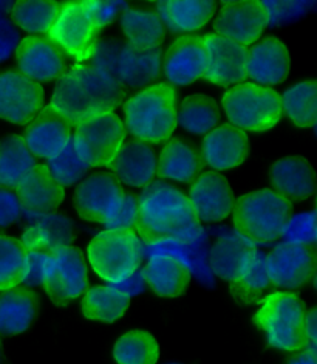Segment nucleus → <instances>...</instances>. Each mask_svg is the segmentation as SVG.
<instances>
[{
    "label": "nucleus",
    "instance_id": "nucleus-47",
    "mask_svg": "<svg viewBox=\"0 0 317 364\" xmlns=\"http://www.w3.org/2000/svg\"><path fill=\"white\" fill-rule=\"evenodd\" d=\"M13 5H14V4H8V2H0V17H2V14L8 13V11H10V13H11V10H13Z\"/></svg>",
    "mask_w": 317,
    "mask_h": 364
},
{
    "label": "nucleus",
    "instance_id": "nucleus-42",
    "mask_svg": "<svg viewBox=\"0 0 317 364\" xmlns=\"http://www.w3.org/2000/svg\"><path fill=\"white\" fill-rule=\"evenodd\" d=\"M138 220V198L126 194L111 219L106 223V230H130L133 231Z\"/></svg>",
    "mask_w": 317,
    "mask_h": 364
},
{
    "label": "nucleus",
    "instance_id": "nucleus-40",
    "mask_svg": "<svg viewBox=\"0 0 317 364\" xmlns=\"http://www.w3.org/2000/svg\"><path fill=\"white\" fill-rule=\"evenodd\" d=\"M47 168L51 172V176H53L64 188L78 183L90 169L87 164L82 161L78 152L74 151L72 140L56 155V157L50 160Z\"/></svg>",
    "mask_w": 317,
    "mask_h": 364
},
{
    "label": "nucleus",
    "instance_id": "nucleus-3",
    "mask_svg": "<svg viewBox=\"0 0 317 364\" xmlns=\"http://www.w3.org/2000/svg\"><path fill=\"white\" fill-rule=\"evenodd\" d=\"M126 132L136 141L161 144L170 140L177 127V92L158 82L136 92L124 102Z\"/></svg>",
    "mask_w": 317,
    "mask_h": 364
},
{
    "label": "nucleus",
    "instance_id": "nucleus-24",
    "mask_svg": "<svg viewBox=\"0 0 317 364\" xmlns=\"http://www.w3.org/2000/svg\"><path fill=\"white\" fill-rule=\"evenodd\" d=\"M162 68V51L160 47L124 46L116 53V81L126 87L140 89L155 81Z\"/></svg>",
    "mask_w": 317,
    "mask_h": 364
},
{
    "label": "nucleus",
    "instance_id": "nucleus-11",
    "mask_svg": "<svg viewBox=\"0 0 317 364\" xmlns=\"http://www.w3.org/2000/svg\"><path fill=\"white\" fill-rule=\"evenodd\" d=\"M268 25L267 5L259 0H240L220 5L212 33L250 48L260 41Z\"/></svg>",
    "mask_w": 317,
    "mask_h": 364
},
{
    "label": "nucleus",
    "instance_id": "nucleus-27",
    "mask_svg": "<svg viewBox=\"0 0 317 364\" xmlns=\"http://www.w3.org/2000/svg\"><path fill=\"white\" fill-rule=\"evenodd\" d=\"M145 282L150 291L162 299L183 296L191 284V270L172 256H155L145 265Z\"/></svg>",
    "mask_w": 317,
    "mask_h": 364
},
{
    "label": "nucleus",
    "instance_id": "nucleus-18",
    "mask_svg": "<svg viewBox=\"0 0 317 364\" xmlns=\"http://www.w3.org/2000/svg\"><path fill=\"white\" fill-rule=\"evenodd\" d=\"M14 56L17 72L39 84L57 81L67 70L65 55L45 36L22 38Z\"/></svg>",
    "mask_w": 317,
    "mask_h": 364
},
{
    "label": "nucleus",
    "instance_id": "nucleus-37",
    "mask_svg": "<svg viewBox=\"0 0 317 364\" xmlns=\"http://www.w3.org/2000/svg\"><path fill=\"white\" fill-rule=\"evenodd\" d=\"M218 107L216 101L203 95L186 98L177 109V124L192 135H206L218 126Z\"/></svg>",
    "mask_w": 317,
    "mask_h": 364
},
{
    "label": "nucleus",
    "instance_id": "nucleus-14",
    "mask_svg": "<svg viewBox=\"0 0 317 364\" xmlns=\"http://www.w3.org/2000/svg\"><path fill=\"white\" fill-rule=\"evenodd\" d=\"M314 268L313 248L297 242H282L267 256L269 284L285 291L297 290L310 282L314 276Z\"/></svg>",
    "mask_w": 317,
    "mask_h": 364
},
{
    "label": "nucleus",
    "instance_id": "nucleus-12",
    "mask_svg": "<svg viewBox=\"0 0 317 364\" xmlns=\"http://www.w3.org/2000/svg\"><path fill=\"white\" fill-rule=\"evenodd\" d=\"M44 109V87L17 70L0 73V119L28 126Z\"/></svg>",
    "mask_w": 317,
    "mask_h": 364
},
{
    "label": "nucleus",
    "instance_id": "nucleus-32",
    "mask_svg": "<svg viewBox=\"0 0 317 364\" xmlns=\"http://www.w3.org/2000/svg\"><path fill=\"white\" fill-rule=\"evenodd\" d=\"M74 230L72 222L62 215L47 214L23 230L21 244L27 251L50 253L56 248L72 245Z\"/></svg>",
    "mask_w": 317,
    "mask_h": 364
},
{
    "label": "nucleus",
    "instance_id": "nucleus-13",
    "mask_svg": "<svg viewBox=\"0 0 317 364\" xmlns=\"http://www.w3.org/2000/svg\"><path fill=\"white\" fill-rule=\"evenodd\" d=\"M124 196L121 183L113 176L98 172L82 178L76 186L74 210L82 220L106 227Z\"/></svg>",
    "mask_w": 317,
    "mask_h": 364
},
{
    "label": "nucleus",
    "instance_id": "nucleus-38",
    "mask_svg": "<svg viewBox=\"0 0 317 364\" xmlns=\"http://www.w3.org/2000/svg\"><path fill=\"white\" fill-rule=\"evenodd\" d=\"M61 6L57 2H17L11 10L13 23L30 36H47Z\"/></svg>",
    "mask_w": 317,
    "mask_h": 364
},
{
    "label": "nucleus",
    "instance_id": "nucleus-29",
    "mask_svg": "<svg viewBox=\"0 0 317 364\" xmlns=\"http://www.w3.org/2000/svg\"><path fill=\"white\" fill-rule=\"evenodd\" d=\"M130 306V294L111 285H91L81 296V314L85 319L99 324H113L121 319Z\"/></svg>",
    "mask_w": 317,
    "mask_h": 364
},
{
    "label": "nucleus",
    "instance_id": "nucleus-46",
    "mask_svg": "<svg viewBox=\"0 0 317 364\" xmlns=\"http://www.w3.org/2000/svg\"><path fill=\"white\" fill-rule=\"evenodd\" d=\"M288 364H317L316 353H311L308 350H302L299 353H294L293 358L288 361Z\"/></svg>",
    "mask_w": 317,
    "mask_h": 364
},
{
    "label": "nucleus",
    "instance_id": "nucleus-20",
    "mask_svg": "<svg viewBox=\"0 0 317 364\" xmlns=\"http://www.w3.org/2000/svg\"><path fill=\"white\" fill-rule=\"evenodd\" d=\"M289 51L276 36L263 38L248 48L246 77L254 84L271 87L284 82L289 73Z\"/></svg>",
    "mask_w": 317,
    "mask_h": 364
},
{
    "label": "nucleus",
    "instance_id": "nucleus-45",
    "mask_svg": "<svg viewBox=\"0 0 317 364\" xmlns=\"http://www.w3.org/2000/svg\"><path fill=\"white\" fill-rule=\"evenodd\" d=\"M304 331H305V340H306L305 350L316 353V311H314V309L306 310Z\"/></svg>",
    "mask_w": 317,
    "mask_h": 364
},
{
    "label": "nucleus",
    "instance_id": "nucleus-7",
    "mask_svg": "<svg viewBox=\"0 0 317 364\" xmlns=\"http://www.w3.org/2000/svg\"><path fill=\"white\" fill-rule=\"evenodd\" d=\"M141 244L135 231L106 230L87 245V261L101 279L118 284L128 279L141 264Z\"/></svg>",
    "mask_w": 317,
    "mask_h": 364
},
{
    "label": "nucleus",
    "instance_id": "nucleus-5",
    "mask_svg": "<svg viewBox=\"0 0 317 364\" xmlns=\"http://www.w3.org/2000/svg\"><path fill=\"white\" fill-rule=\"evenodd\" d=\"M293 213V205L276 191L263 188L235 198L233 219L235 230L257 244L277 240Z\"/></svg>",
    "mask_w": 317,
    "mask_h": 364
},
{
    "label": "nucleus",
    "instance_id": "nucleus-16",
    "mask_svg": "<svg viewBox=\"0 0 317 364\" xmlns=\"http://www.w3.org/2000/svg\"><path fill=\"white\" fill-rule=\"evenodd\" d=\"M208 53L203 36L187 34L177 38L162 55V72L172 87H186L203 80Z\"/></svg>",
    "mask_w": 317,
    "mask_h": 364
},
{
    "label": "nucleus",
    "instance_id": "nucleus-35",
    "mask_svg": "<svg viewBox=\"0 0 317 364\" xmlns=\"http://www.w3.org/2000/svg\"><path fill=\"white\" fill-rule=\"evenodd\" d=\"M119 22L128 46L160 47L161 41L165 39V25L155 11L127 8Z\"/></svg>",
    "mask_w": 317,
    "mask_h": 364
},
{
    "label": "nucleus",
    "instance_id": "nucleus-22",
    "mask_svg": "<svg viewBox=\"0 0 317 364\" xmlns=\"http://www.w3.org/2000/svg\"><path fill=\"white\" fill-rule=\"evenodd\" d=\"M269 183L272 191L287 200H310L316 191L314 169L311 163L299 155L279 159L269 168Z\"/></svg>",
    "mask_w": 317,
    "mask_h": 364
},
{
    "label": "nucleus",
    "instance_id": "nucleus-25",
    "mask_svg": "<svg viewBox=\"0 0 317 364\" xmlns=\"http://www.w3.org/2000/svg\"><path fill=\"white\" fill-rule=\"evenodd\" d=\"M115 178L126 186L144 188L157 176V155L141 141H124L110 166Z\"/></svg>",
    "mask_w": 317,
    "mask_h": 364
},
{
    "label": "nucleus",
    "instance_id": "nucleus-26",
    "mask_svg": "<svg viewBox=\"0 0 317 364\" xmlns=\"http://www.w3.org/2000/svg\"><path fill=\"white\" fill-rule=\"evenodd\" d=\"M268 287L271 284L267 272V256L260 250L246 247L233 279L229 281L230 293L240 304L252 306L262 301Z\"/></svg>",
    "mask_w": 317,
    "mask_h": 364
},
{
    "label": "nucleus",
    "instance_id": "nucleus-21",
    "mask_svg": "<svg viewBox=\"0 0 317 364\" xmlns=\"http://www.w3.org/2000/svg\"><path fill=\"white\" fill-rule=\"evenodd\" d=\"M72 136L73 127L47 106L28 126H25L22 135L23 143L33 157L42 160L56 157L70 143Z\"/></svg>",
    "mask_w": 317,
    "mask_h": 364
},
{
    "label": "nucleus",
    "instance_id": "nucleus-34",
    "mask_svg": "<svg viewBox=\"0 0 317 364\" xmlns=\"http://www.w3.org/2000/svg\"><path fill=\"white\" fill-rule=\"evenodd\" d=\"M160 353L157 338L143 328L119 335L111 348L115 364H158Z\"/></svg>",
    "mask_w": 317,
    "mask_h": 364
},
{
    "label": "nucleus",
    "instance_id": "nucleus-10",
    "mask_svg": "<svg viewBox=\"0 0 317 364\" xmlns=\"http://www.w3.org/2000/svg\"><path fill=\"white\" fill-rule=\"evenodd\" d=\"M126 127L115 112L81 121L73 127L72 143L89 168L110 166L126 141Z\"/></svg>",
    "mask_w": 317,
    "mask_h": 364
},
{
    "label": "nucleus",
    "instance_id": "nucleus-41",
    "mask_svg": "<svg viewBox=\"0 0 317 364\" xmlns=\"http://www.w3.org/2000/svg\"><path fill=\"white\" fill-rule=\"evenodd\" d=\"M246 247L240 245L238 242L233 240H223L212 251V264L216 272L220 273L223 277H226L228 282L233 279V276L237 270L240 257L243 255V250Z\"/></svg>",
    "mask_w": 317,
    "mask_h": 364
},
{
    "label": "nucleus",
    "instance_id": "nucleus-39",
    "mask_svg": "<svg viewBox=\"0 0 317 364\" xmlns=\"http://www.w3.org/2000/svg\"><path fill=\"white\" fill-rule=\"evenodd\" d=\"M25 256L27 250L19 239L0 232V293L22 284Z\"/></svg>",
    "mask_w": 317,
    "mask_h": 364
},
{
    "label": "nucleus",
    "instance_id": "nucleus-31",
    "mask_svg": "<svg viewBox=\"0 0 317 364\" xmlns=\"http://www.w3.org/2000/svg\"><path fill=\"white\" fill-rule=\"evenodd\" d=\"M162 25L177 33H195L201 30L217 10L209 0H169L155 5Z\"/></svg>",
    "mask_w": 317,
    "mask_h": 364
},
{
    "label": "nucleus",
    "instance_id": "nucleus-8",
    "mask_svg": "<svg viewBox=\"0 0 317 364\" xmlns=\"http://www.w3.org/2000/svg\"><path fill=\"white\" fill-rule=\"evenodd\" d=\"M98 31L93 2H67L62 4L45 38L65 56L85 63L96 53Z\"/></svg>",
    "mask_w": 317,
    "mask_h": 364
},
{
    "label": "nucleus",
    "instance_id": "nucleus-15",
    "mask_svg": "<svg viewBox=\"0 0 317 364\" xmlns=\"http://www.w3.org/2000/svg\"><path fill=\"white\" fill-rule=\"evenodd\" d=\"M189 203L196 222L218 223L234 210L235 196L229 181L218 172H201L189 189Z\"/></svg>",
    "mask_w": 317,
    "mask_h": 364
},
{
    "label": "nucleus",
    "instance_id": "nucleus-30",
    "mask_svg": "<svg viewBox=\"0 0 317 364\" xmlns=\"http://www.w3.org/2000/svg\"><path fill=\"white\" fill-rule=\"evenodd\" d=\"M39 310L38 296L30 289L16 287L0 293V335L17 336L28 331Z\"/></svg>",
    "mask_w": 317,
    "mask_h": 364
},
{
    "label": "nucleus",
    "instance_id": "nucleus-33",
    "mask_svg": "<svg viewBox=\"0 0 317 364\" xmlns=\"http://www.w3.org/2000/svg\"><path fill=\"white\" fill-rule=\"evenodd\" d=\"M22 135H8L0 140V188L16 189L36 166Z\"/></svg>",
    "mask_w": 317,
    "mask_h": 364
},
{
    "label": "nucleus",
    "instance_id": "nucleus-2",
    "mask_svg": "<svg viewBox=\"0 0 317 364\" xmlns=\"http://www.w3.org/2000/svg\"><path fill=\"white\" fill-rule=\"evenodd\" d=\"M196 223L189 198L161 180L144 186L138 197L136 232L145 242H160L191 230Z\"/></svg>",
    "mask_w": 317,
    "mask_h": 364
},
{
    "label": "nucleus",
    "instance_id": "nucleus-28",
    "mask_svg": "<svg viewBox=\"0 0 317 364\" xmlns=\"http://www.w3.org/2000/svg\"><path fill=\"white\" fill-rule=\"evenodd\" d=\"M203 172L200 154L183 140H169L157 161V176L162 180L191 185Z\"/></svg>",
    "mask_w": 317,
    "mask_h": 364
},
{
    "label": "nucleus",
    "instance_id": "nucleus-17",
    "mask_svg": "<svg viewBox=\"0 0 317 364\" xmlns=\"http://www.w3.org/2000/svg\"><path fill=\"white\" fill-rule=\"evenodd\" d=\"M208 53V65L203 80L218 87H234L246 80L248 48L216 33L203 36Z\"/></svg>",
    "mask_w": 317,
    "mask_h": 364
},
{
    "label": "nucleus",
    "instance_id": "nucleus-43",
    "mask_svg": "<svg viewBox=\"0 0 317 364\" xmlns=\"http://www.w3.org/2000/svg\"><path fill=\"white\" fill-rule=\"evenodd\" d=\"M21 42V34L13 21L0 17V63L10 59Z\"/></svg>",
    "mask_w": 317,
    "mask_h": 364
},
{
    "label": "nucleus",
    "instance_id": "nucleus-19",
    "mask_svg": "<svg viewBox=\"0 0 317 364\" xmlns=\"http://www.w3.org/2000/svg\"><path fill=\"white\" fill-rule=\"evenodd\" d=\"M201 161L213 172L240 168L250 154V140L240 129L230 124H220L204 135L200 147Z\"/></svg>",
    "mask_w": 317,
    "mask_h": 364
},
{
    "label": "nucleus",
    "instance_id": "nucleus-6",
    "mask_svg": "<svg viewBox=\"0 0 317 364\" xmlns=\"http://www.w3.org/2000/svg\"><path fill=\"white\" fill-rule=\"evenodd\" d=\"M221 106L226 118L240 131L268 132L279 124L282 118L280 95L254 82H242L229 87L221 97Z\"/></svg>",
    "mask_w": 317,
    "mask_h": 364
},
{
    "label": "nucleus",
    "instance_id": "nucleus-48",
    "mask_svg": "<svg viewBox=\"0 0 317 364\" xmlns=\"http://www.w3.org/2000/svg\"><path fill=\"white\" fill-rule=\"evenodd\" d=\"M0 364H5V355H4L2 346H0Z\"/></svg>",
    "mask_w": 317,
    "mask_h": 364
},
{
    "label": "nucleus",
    "instance_id": "nucleus-44",
    "mask_svg": "<svg viewBox=\"0 0 317 364\" xmlns=\"http://www.w3.org/2000/svg\"><path fill=\"white\" fill-rule=\"evenodd\" d=\"M21 210L22 206L16 194L0 189V227H8L19 220Z\"/></svg>",
    "mask_w": 317,
    "mask_h": 364
},
{
    "label": "nucleus",
    "instance_id": "nucleus-36",
    "mask_svg": "<svg viewBox=\"0 0 317 364\" xmlns=\"http://www.w3.org/2000/svg\"><path fill=\"white\" fill-rule=\"evenodd\" d=\"M316 100L317 87L313 80L297 82L282 93V114L297 127H313L316 124Z\"/></svg>",
    "mask_w": 317,
    "mask_h": 364
},
{
    "label": "nucleus",
    "instance_id": "nucleus-9",
    "mask_svg": "<svg viewBox=\"0 0 317 364\" xmlns=\"http://www.w3.org/2000/svg\"><path fill=\"white\" fill-rule=\"evenodd\" d=\"M40 285L59 307L79 299L89 289V270L81 250L67 245L45 253Z\"/></svg>",
    "mask_w": 317,
    "mask_h": 364
},
{
    "label": "nucleus",
    "instance_id": "nucleus-4",
    "mask_svg": "<svg viewBox=\"0 0 317 364\" xmlns=\"http://www.w3.org/2000/svg\"><path fill=\"white\" fill-rule=\"evenodd\" d=\"M306 307L294 291L265 294L254 314V324L274 350L299 353L306 349L305 340Z\"/></svg>",
    "mask_w": 317,
    "mask_h": 364
},
{
    "label": "nucleus",
    "instance_id": "nucleus-23",
    "mask_svg": "<svg viewBox=\"0 0 317 364\" xmlns=\"http://www.w3.org/2000/svg\"><path fill=\"white\" fill-rule=\"evenodd\" d=\"M21 206L36 214H53L65 197V188L51 176L47 164L38 163L28 177L16 188Z\"/></svg>",
    "mask_w": 317,
    "mask_h": 364
},
{
    "label": "nucleus",
    "instance_id": "nucleus-1",
    "mask_svg": "<svg viewBox=\"0 0 317 364\" xmlns=\"http://www.w3.org/2000/svg\"><path fill=\"white\" fill-rule=\"evenodd\" d=\"M124 100V87L106 68L79 64L67 68L56 81L48 109L74 127L81 121L115 112Z\"/></svg>",
    "mask_w": 317,
    "mask_h": 364
},
{
    "label": "nucleus",
    "instance_id": "nucleus-49",
    "mask_svg": "<svg viewBox=\"0 0 317 364\" xmlns=\"http://www.w3.org/2000/svg\"><path fill=\"white\" fill-rule=\"evenodd\" d=\"M167 364H184V363H177V361H172V363H167Z\"/></svg>",
    "mask_w": 317,
    "mask_h": 364
}]
</instances>
